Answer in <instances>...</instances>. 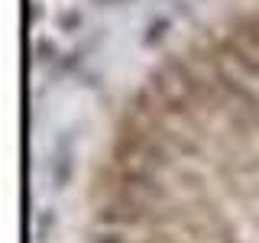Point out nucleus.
<instances>
[{"label": "nucleus", "mask_w": 259, "mask_h": 243, "mask_svg": "<svg viewBox=\"0 0 259 243\" xmlns=\"http://www.w3.org/2000/svg\"><path fill=\"white\" fill-rule=\"evenodd\" d=\"M165 29H168V20H152L149 23V29H146V46H152V43H159L162 36H165Z\"/></svg>", "instance_id": "f257e3e1"}, {"label": "nucleus", "mask_w": 259, "mask_h": 243, "mask_svg": "<svg viewBox=\"0 0 259 243\" xmlns=\"http://www.w3.org/2000/svg\"><path fill=\"white\" fill-rule=\"evenodd\" d=\"M59 23H62L65 32H71L75 26H81V13H78V10H65V13L59 16Z\"/></svg>", "instance_id": "f03ea898"}, {"label": "nucleus", "mask_w": 259, "mask_h": 243, "mask_svg": "<svg viewBox=\"0 0 259 243\" xmlns=\"http://www.w3.org/2000/svg\"><path fill=\"white\" fill-rule=\"evenodd\" d=\"M36 59L39 62H46V59H55V43H49V39H39V43H36Z\"/></svg>", "instance_id": "7ed1b4c3"}, {"label": "nucleus", "mask_w": 259, "mask_h": 243, "mask_svg": "<svg viewBox=\"0 0 259 243\" xmlns=\"http://www.w3.org/2000/svg\"><path fill=\"white\" fill-rule=\"evenodd\" d=\"M91 243H126V237L120 230H110V233H97Z\"/></svg>", "instance_id": "20e7f679"}, {"label": "nucleus", "mask_w": 259, "mask_h": 243, "mask_svg": "<svg viewBox=\"0 0 259 243\" xmlns=\"http://www.w3.org/2000/svg\"><path fill=\"white\" fill-rule=\"evenodd\" d=\"M97 4H120V0H97Z\"/></svg>", "instance_id": "39448f33"}]
</instances>
